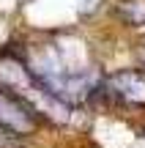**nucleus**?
<instances>
[{
	"label": "nucleus",
	"mask_w": 145,
	"mask_h": 148,
	"mask_svg": "<svg viewBox=\"0 0 145 148\" xmlns=\"http://www.w3.org/2000/svg\"><path fill=\"white\" fill-rule=\"evenodd\" d=\"M140 60H142V66H145V44H142V49H140Z\"/></svg>",
	"instance_id": "5"
},
{
	"label": "nucleus",
	"mask_w": 145,
	"mask_h": 148,
	"mask_svg": "<svg viewBox=\"0 0 145 148\" xmlns=\"http://www.w3.org/2000/svg\"><path fill=\"white\" fill-rule=\"evenodd\" d=\"M104 85L112 96L129 101V104H145V71H140V69L115 71Z\"/></svg>",
	"instance_id": "2"
},
{
	"label": "nucleus",
	"mask_w": 145,
	"mask_h": 148,
	"mask_svg": "<svg viewBox=\"0 0 145 148\" xmlns=\"http://www.w3.org/2000/svg\"><path fill=\"white\" fill-rule=\"evenodd\" d=\"M0 148H25V145H22V134L0 126Z\"/></svg>",
	"instance_id": "4"
},
{
	"label": "nucleus",
	"mask_w": 145,
	"mask_h": 148,
	"mask_svg": "<svg viewBox=\"0 0 145 148\" xmlns=\"http://www.w3.org/2000/svg\"><path fill=\"white\" fill-rule=\"evenodd\" d=\"M120 16L134 27H145V0H123L120 3Z\"/></svg>",
	"instance_id": "3"
},
{
	"label": "nucleus",
	"mask_w": 145,
	"mask_h": 148,
	"mask_svg": "<svg viewBox=\"0 0 145 148\" xmlns=\"http://www.w3.org/2000/svg\"><path fill=\"white\" fill-rule=\"evenodd\" d=\"M0 126L16 134H27L36 129V112L25 101H19L11 90H5L3 85H0Z\"/></svg>",
	"instance_id": "1"
}]
</instances>
